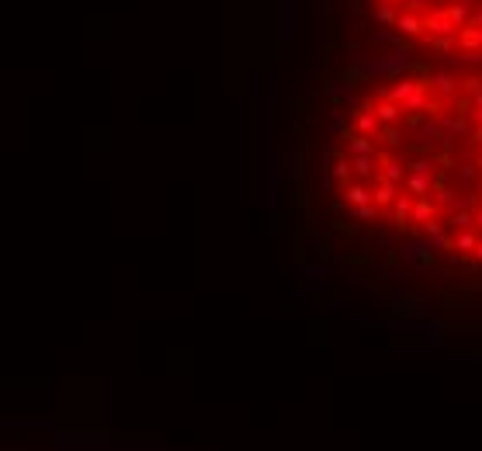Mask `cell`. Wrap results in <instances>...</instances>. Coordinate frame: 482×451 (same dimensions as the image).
Here are the masks:
<instances>
[{"instance_id":"cell-1","label":"cell","mask_w":482,"mask_h":451,"mask_svg":"<svg viewBox=\"0 0 482 451\" xmlns=\"http://www.w3.org/2000/svg\"><path fill=\"white\" fill-rule=\"evenodd\" d=\"M406 66H409V49H388L386 56L365 59V70L372 80H395Z\"/></svg>"},{"instance_id":"cell-2","label":"cell","mask_w":482,"mask_h":451,"mask_svg":"<svg viewBox=\"0 0 482 451\" xmlns=\"http://www.w3.org/2000/svg\"><path fill=\"white\" fill-rule=\"evenodd\" d=\"M423 24H427V35H458V24L451 21L448 7H444V10H430V14H423Z\"/></svg>"},{"instance_id":"cell-3","label":"cell","mask_w":482,"mask_h":451,"mask_svg":"<svg viewBox=\"0 0 482 451\" xmlns=\"http://www.w3.org/2000/svg\"><path fill=\"white\" fill-rule=\"evenodd\" d=\"M458 80L451 77V73H430V94L434 97H441V101H451L455 94H458Z\"/></svg>"},{"instance_id":"cell-4","label":"cell","mask_w":482,"mask_h":451,"mask_svg":"<svg viewBox=\"0 0 482 451\" xmlns=\"http://www.w3.org/2000/svg\"><path fill=\"white\" fill-rule=\"evenodd\" d=\"M423 28H427V24H423V17H420L416 10H409V7H406V10H399L395 31H402V35H409V38H420V35H423Z\"/></svg>"},{"instance_id":"cell-5","label":"cell","mask_w":482,"mask_h":451,"mask_svg":"<svg viewBox=\"0 0 482 451\" xmlns=\"http://www.w3.org/2000/svg\"><path fill=\"white\" fill-rule=\"evenodd\" d=\"M409 222H416V226L437 222V201H434V198H413V215H409Z\"/></svg>"},{"instance_id":"cell-6","label":"cell","mask_w":482,"mask_h":451,"mask_svg":"<svg viewBox=\"0 0 482 451\" xmlns=\"http://www.w3.org/2000/svg\"><path fill=\"white\" fill-rule=\"evenodd\" d=\"M416 90H420V80H395L392 87L379 90V97H388V101H395V104H406Z\"/></svg>"},{"instance_id":"cell-7","label":"cell","mask_w":482,"mask_h":451,"mask_svg":"<svg viewBox=\"0 0 482 451\" xmlns=\"http://www.w3.org/2000/svg\"><path fill=\"white\" fill-rule=\"evenodd\" d=\"M375 104V115H379V122L382 125H399L402 122V104H395V101H388V97H379V101H372Z\"/></svg>"},{"instance_id":"cell-8","label":"cell","mask_w":482,"mask_h":451,"mask_svg":"<svg viewBox=\"0 0 482 451\" xmlns=\"http://www.w3.org/2000/svg\"><path fill=\"white\" fill-rule=\"evenodd\" d=\"M282 31H278V38H282V45H289L291 38H295V0H282Z\"/></svg>"},{"instance_id":"cell-9","label":"cell","mask_w":482,"mask_h":451,"mask_svg":"<svg viewBox=\"0 0 482 451\" xmlns=\"http://www.w3.org/2000/svg\"><path fill=\"white\" fill-rule=\"evenodd\" d=\"M458 49H465V52H479L482 49V28L462 24V28H458Z\"/></svg>"},{"instance_id":"cell-10","label":"cell","mask_w":482,"mask_h":451,"mask_svg":"<svg viewBox=\"0 0 482 451\" xmlns=\"http://www.w3.org/2000/svg\"><path fill=\"white\" fill-rule=\"evenodd\" d=\"M375 21H379L382 28H395L399 10H395V3H392V0H379V3H375Z\"/></svg>"},{"instance_id":"cell-11","label":"cell","mask_w":482,"mask_h":451,"mask_svg":"<svg viewBox=\"0 0 482 451\" xmlns=\"http://www.w3.org/2000/svg\"><path fill=\"white\" fill-rule=\"evenodd\" d=\"M372 42H382V45H392V49H409V45L402 42V31H392V28L375 31V35H372Z\"/></svg>"},{"instance_id":"cell-12","label":"cell","mask_w":482,"mask_h":451,"mask_svg":"<svg viewBox=\"0 0 482 451\" xmlns=\"http://www.w3.org/2000/svg\"><path fill=\"white\" fill-rule=\"evenodd\" d=\"M448 14H451V21L462 28V24H469V17H472V0H458V3H451L448 7Z\"/></svg>"},{"instance_id":"cell-13","label":"cell","mask_w":482,"mask_h":451,"mask_svg":"<svg viewBox=\"0 0 482 451\" xmlns=\"http://www.w3.org/2000/svg\"><path fill=\"white\" fill-rule=\"evenodd\" d=\"M441 122H444V132H451V136H465L469 132V122H465V115H437Z\"/></svg>"},{"instance_id":"cell-14","label":"cell","mask_w":482,"mask_h":451,"mask_svg":"<svg viewBox=\"0 0 482 451\" xmlns=\"http://www.w3.org/2000/svg\"><path fill=\"white\" fill-rule=\"evenodd\" d=\"M379 139L386 143V146H402V132H399V125H382V132H379Z\"/></svg>"},{"instance_id":"cell-15","label":"cell","mask_w":482,"mask_h":451,"mask_svg":"<svg viewBox=\"0 0 482 451\" xmlns=\"http://www.w3.org/2000/svg\"><path fill=\"white\" fill-rule=\"evenodd\" d=\"M351 215L361 222H372V219H379V205H358V208H351Z\"/></svg>"},{"instance_id":"cell-16","label":"cell","mask_w":482,"mask_h":451,"mask_svg":"<svg viewBox=\"0 0 482 451\" xmlns=\"http://www.w3.org/2000/svg\"><path fill=\"white\" fill-rule=\"evenodd\" d=\"M462 87L469 90V94H479V90H482V77H465V80H462Z\"/></svg>"},{"instance_id":"cell-17","label":"cell","mask_w":482,"mask_h":451,"mask_svg":"<svg viewBox=\"0 0 482 451\" xmlns=\"http://www.w3.org/2000/svg\"><path fill=\"white\" fill-rule=\"evenodd\" d=\"M469 24H472V28H482V7H479V10H472V17H469Z\"/></svg>"},{"instance_id":"cell-18","label":"cell","mask_w":482,"mask_h":451,"mask_svg":"<svg viewBox=\"0 0 482 451\" xmlns=\"http://www.w3.org/2000/svg\"><path fill=\"white\" fill-rule=\"evenodd\" d=\"M469 139H472V143H479V146H482V125H476V129L469 132Z\"/></svg>"},{"instance_id":"cell-19","label":"cell","mask_w":482,"mask_h":451,"mask_svg":"<svg viewBox=\"0 0 482 451\" xmlns=\"http://www.w3.org/2000/svg\"><path fill=\"white\" fill-rule=\"evenodd\" d=\"M358 7H361V0H347V10L351 14H358Z\"/></svg>"},{"instance_id":"cell-20","label":"cell","mask_w":482,"mask_h":451,"mask_svg":"<svg viewBox=\"0 0 482 451\" xmlns=\"http://www.w3.org/2000/svg\"><path fill=\"white\" fill-rule=\"evenodd\" d=\"M476 125H482V104L476 108Z\"/></svg>"},{"instance_id":"cell-21","label":"cell","mask_w":482,"mask_h":451,"mask_svg":"<svg viewBox=\"0 0 482 451\" xmlns=\"http://www.w3.org/2000/svg\"><path fill=\"white\" fill-rule=\"evenodd\" d=\"M392 3H402V0H392ZM406 3H409V0H406Z\"/></svg>"}]
</instances>
